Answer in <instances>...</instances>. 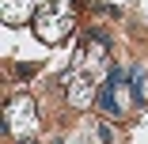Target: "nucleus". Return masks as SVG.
<instances>
[{"mask_svg": "<svg viewBox=\"0 0 148 144\" xmlns=\"http://www.w3.org/2000/svg\"><path fill=\"white\" fill-rule=\"evenodd\" d=\"M106 80H110V49L103 38H87L80 46V53L72 57V68L61 76V87L72 106H87L99 99Z\"/></svg>", "mask_w": 148, "mask_h": 144, "instance_id": "1", "label": "nucleus"}, {"mask_svg": "<svg viewBox=\"0 0 148 144\" xmlns=\"http://www.w3.org/2000/svg\"><path fill=\"white\" fill-rule=\"evenodd\" d=\"M95 102H99V110L106 118H125L133 110V102H137V87L129 83L125 72H110V80L103 83V91H99Z\"/></svg>", "mask_w": 148, "mask_h": 144, "instance_id": "2", "label": "nucleus"}, {"mask_svg": "<svg viewBox=\"0 0 148 144\" xmlns=\"http://www.w3.org/2000/svg\"><path fill=\"white\" fill-rule=\"evenodd\" d=\"M4 121H8V133H15V136H27V133H34V125H38L34 102L27 99V95H15V99L8 102V110H4Z\"/></svg>", "mask_w": 148, "mask_h": 144, "instance_id": "3", "label": "nucleus"}, {"mask_svg": "<svg viewBox=\"0 0 148 144\" xmlns=\"http://www.w3.org/2000/svg\"><path fill=\"white\" fill-rule=\"evenodd\" d=\"M133 80H137V99L144 102L148 99V72L144 68H133Z\"/></svg>", "mask_w": 148, "mask_h": 144, "instance_id": "4", "label": "nucleus"}]
</instances>
